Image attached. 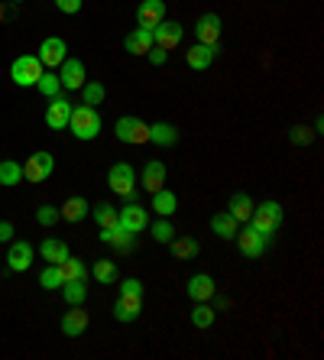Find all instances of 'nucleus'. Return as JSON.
I'll list each match as a JSON object with an SVG mask.
<instances>
[{
  "instance_id": "37998d69",
  "label": "nucleus",
  "mask_w": 324,
  "mask_h": 360,
  "mask_svg": "<svg viewBox=\"0 0 324 360\" xmlns=\"http://www.w3.org/2000/svg\"><path fill=\"white\" fill-rule=\"evenodd\" d=\"M56 7L62 10V13H68V17H72V13H78V10H82V0H56Z\"/></svg>"
},
{
  "instance_id": "49530a36",
  "label": "nucleus",
  "mask_w": 324,
  "mask_h": 360,
  "mask_svg": "<svg viewBox=\"0 0 324 360\" xmlns=\"http://www.w3.org/2000/svg\"><path fill=\"white\" fill-rule=\"evenodd\" d=\"M10 4H23V0H10Z\"/></svg>"
},
{
  "instance_id": "c9c22d12",
  "label": "nucleus",
  "mask_w": 324,
  "mask_h": 360,
  "mask_svg": "<svg viewBox=\"0 0 324 360\" xmlns=\"http://www.w3.org/2000/svg\"><path fill=\"white\" fill-rule=\"evenodd\" d=\"M104 94H108V88H104L101 82H84L82 84V104H88V108L101 104V101H104Z\"/></svg>"
},
{
  "instance_id": "4c0bfd02",
  "label": "nucleus",
  "mask_w": 324,
  "mask_h": 360,
  "mask_svg": "<svg viewBox=\"0 0 324 360\" xmlns=\"http://www.w3.org/2000/svg\"><path fill=\"white\" fill-rule=\"evenodd\" d=\"M94 221H98V227H108L117 221V208L110 205V201H98V208H91Z\"/></svg>"
},
{
  "instance_id": "473e14b6",
  "label": "nucleus",
  "mask_w": 324,
  "mask_h": 360,
  "mask_svg": "<svg viewBox=\"0 0 324 360\" xmlns=\"http://www.w3.org/2000/svg\"><path fill=\"white\" fill-rule=\"evenodd\" d=\"M36 91L42 94V98H56V94H62V82H58V75L52 72V68H46L39 75V82H36Z\"/></svg>"
},
{
  "instance_id": "6e6552de",
  "label": "nucleus",
  "mask_w": 324,
  "mask_h": 360,
  "mask_svg": "<svg viewBox=\"0 0 324 360\" xmlns=\"http://www.w3.org/2000/svg\"><path fill=\"white\" fill-rule=\"evenodd\" d=\"M36 56H39L42 68H58L62 62L68 59V46H65V39H62V36H46Z\"/></svg>"
},
{
  "instance_id": "2eb2a0df",
  "label": "nucleus",
  "mask_w": 324,
  "mask_h": 360,
  "mask_svg": "<svg viewBox=\"0 0 324 360\" xmlns=\"http://www.w3.org/2000/svg\"><path fill=\"white\" fill-rule=\"evenodd\" d=\"M140 311H143V295H127V292L117 295V302H114V319L117 321L130 325V321L140 319Z\"/></svg>"
},
{
  "instance_id": "a19ab883",
  "label": "nucleus",
  "mask_w": 324,
  "mask_h": 360,
  "mask_svg": "<svg viewBox=\"0 0 324 360\" xmlns=\"http://www.w3.org/2000/svg\"><path fill=\"white\" fill-rule=\"evenodd\" d=\"M289 140L292 143H295V146H308V143H311V140H315V130H311V127H292V130H289Z\"/></svg>"
},
{
  "instance_id": "20e7f679",
  "label": "nucleus",
  "mask_w": 324,
  "mask_h": 360,
  "mask_svg": "<svg viewBox=\"0 0 324 360\" xmlns=\"http://www.w3.org/2000/svg\"><path fill=\"white\" fill-rule=\"evenodd\" d=\"M42 72H46V68H42L39 56H20V59L10 65V78H13L17 88H36Z\"/></svg>"
},
{
  "instance_id": "a18cd8bd",
  "label": "nucleus",
  "mask_w": 324,
  "mask_h": 360,
  "mask_svg": "<svg viewBox=\"0 0 324 360\" xmlns=\"http://www.w3.org/2000/svg\"><path fill=\"white\" fill-rule=\"evenodd\" d=\"M0 240H13V224L10 221H0Z\"/></svg>"
},
{
  "instance_id": "f03ea898",
  "label": "nucleus",
  "mask_w": 324,
  "mask_h": 360,
  "mask_svg": "<svg viewBox=\"0 0 324 360\" xmlns=\"http://www.w3.org/2000/svg\"><path fill=\"white\" fill-rule=\"evenodd\" d=\"M68 127H72V134H75V140H94V136L101 134V127H104V120H101L98 108H88V104H78V108H72V117H68Z\"/></svg>"
},
{
  "instance_id": "aec40b11",
  "label": "nucleus",
  "mask_w": 324,
  "mask_h": 360,
  "mask_svg": "<svg viewBox=\"0 0 324 360\" xmlns=\"http://www.w3.org/2000/svg\"><path fill=\"white\" fill-rule=\"evenodd\" d=\"M140 185L146 188V192H159L162 185H166V162H159V160H153V162H146L143 166V172H140Z\"/></svg>"
},
{
  "instance_id": "bb28decb",
  "label": "nucleus",
  "mask_w": 324,
  "mask_h": 360,
  "mask_svg": "<svg viewBox=\"0 0 324 360\" xmlns=\"http://www.w3.org/2000/svg\"><path fill=\"white\" fill-rule=\"evenodd\" d=\"M39 257L46 263H62V260H68V257H72V250H68L65 240H56V237H49V240H42Z\"/></svg>"
},
{
  "instance_id": "b1692460",
  "label": "nucleus",
  "mask_w": 324,
  "mask_h": 360,
  "mask_svg": "<svg viewBox=\"0 0 324 360\" xmlns=\"http://www.w3.org/2000/svg\"><path fill=\"white\" fill-rule=\"evenodd\" d=\"M150 143L162 146V150L175 146V143H179V127H175V124H166V120H159V124H150Z\"/></svg>"
},
{
  "instance_id": "58836bf2",
  "label": "nucleus",
  "mask_w": 324,
  "mask_h": 360,
  "mask_svg": "<svg viewBox=\"0 0 324 360\" xmlns=\"http://www.w3.org/2000/svg\"><path fill=\"white\" fill-rule=\"evenodd\" d=\"M175 237V227H172V221L169 218H159L156 224H153V240L156 243H169Z\"/></svg>"
},
{
  "instance_id": "a211bd4d",
  "label": "nucleus",
  "mask_w": 324,
  "mask_h": 360,
  "mask_svg": "<svg viewBox=\"0 0 324 360\" xmlns=\"http://www.w3.org/2000/svg\"><path fill=\"white\" fill-rule=\"evenodd\" d=\"M101 240L104 243H110V247H117V250H130L134 247V237L136 234H130L120 221H114V224H108V227H101Z\"/></svg>"
},
{
  "instance_id": "5701e85b",
  "label": "nucleus",
  "mask_w": 324,
  "mask_h": 360,
  "mask_svg": "<svg viewBox=\"0 0 324 360\" xmlns=\"http://www.w3.org/2000/svg\"><path fill=\"white\" fill-rule=\"evenodd\" d=\"M211 231H214L221 240H233V237H237V231H240V221L233 218L231 211H217L214 218H211Z\"/></svg>"
},
{
  "instance_id": "412c9836",
  "label": "nucleus",
  "mask_w": 324,
  "mask_h": 360,
  "mask_svg": "<svg viewBox=\"0 0 324 360\" xmlns=\"http://www.w3.org/2000/svg\"><path fill=\"white\" fill-rule=\"evenodd\" d=\"M72 311H65L62 319V335L68 338H82L88 331V311H82V305H68Z\"/></svg>"
},
{
  "instance_id": "2f4dec72",
  "label": "nucleus",
  "mask_w": 324,
  "mask_h": 360,
  "mask_svg": "<svg viewBox=\"0 0 324 360\" xmlns=\"http://www.w3.org/2000/svg\"><path fill=\"white\" fill-rule=\"evenodd\" d=\"M23 182V166L17 160H4L0 162V185L10 188V185H20Z\"/></svg>"
},
{
  "instance_id": "7c9ffc66",
  "label": "nucleus",
  "mask_w": 324,
  "mask_h": 360,
  "mask_svg": "<svg viewBox=\"0 0 324 360\" xmlns=\"http://www.w3.org/2000/svg\"><path fill=\"white\" fill-rule=\"evenodd\" d=\"M214 319H217V309H211L208 302H195V309H191V325L205 331V328L214 325Z\"/></svg>"
},
{
  "instance_id": "4468645a",
  "label": "nucleus",
  "mask_w": 324,
  "mask_h": 360,
  "mask_svg": "<svg viewBox=\"0 0 324 360\" xmlns=\"http://www.w3.org/2000/svg\"><path fill=\"white\" fill-rule=\"evenodd\" d=\"M195 39L201 46H217L221 42V17L217 13H201L195 23Z\"/></svg>"
},
{
  "instance_id": "f257e3e1",
  "label": "nucleus",
  "mask_w": 324,
  "mask_h": 360,
  "mask_svg": "<svg viewBox=\"0 0 324 360\" xmlns=\"http://www.w3.org/2000/svg\"><path fill=\"white\" fill-rule=\"evenodd\" d=\"M283 205L279 201H259V205H253V214H250V224L257 227L259 234L266 237V240H273L276 234H279V227H283Z\"/></svg>"
},
{
  "instance_id": "cd10ccee",
  "label": "nucleus",
  "mask_w": 324,
  "mask_h": 360,
  "mask_svg": "<svg viewBox=\"0 0 324 360\" xmlns=\"http://www.w3.org/2000/svg\"><path fill=\"white\" fill-rule=\"evenodd\" d=\"M169 247H172L175 260H195V257L201 253V247H198V240H195V237H172V240H169Z\"/></svg>"
},
{
  "instance_id": "72a5a7b5",
  "label": "nucleus",
  "mask_w": 324,
  "mask_h": 360,
  "mask_svg": "<svg viewBox=\"0 0 324 360\" xmlns=\"http://www.w3.org/2000/svg\"><path fill=\"white\" fill-rule=\"evenodd\" d=\"M91 276L98 279L101 285H110V283H117V276H120V273H117V263L114 260H98L91 266Z\"/></svg>"
},
{
  "instance_id": "f3484780",
  "label": "nucleus",
  "mask_w": 324,
  "mask_h": 360,
  "mask_svg": "<svg viewBox=\"0 0 324 360\" xmlns=\"http://www.w3.org/2000/svg\"><path fill=\"white\" fill-rule=\"evenodd\" d=\"M166 20V0H143L140 7H136V23L153 30Z\"/></svg>"
},
{
  "instance_id": "9d476101",
  "label": "nucleus",
  "mask_w": 324,
  "mask_h": 360,
  "mask_svg": "<svg viewBox=\"0 0 324 360\" xmlns=\"http://www.w3.org/2000/svg\"><path fill=\"white\" fill-rule=\"evenodd\" d=\"M33 243L26 240H10V253H7V269L10 273H26V269L33 266Z\"/></svg>"
},
{
  "instance_id": "1a4fd4ad",
  "label": "nucleus",
  "mask_w": 324,
  "mask_h": 360,
  "mask_svg": "<svg viewBox=\"0 0 324 360\" xmlns=\"http://www.w3.org/2000/svg\"><path fill=\"white\" fill-rule=\"evenodd\" d=\"M185 39V30L179 20H162L159 26H153V46H159V49H175L179 42Z\"/></svg>"
},
{
  "instance_id": "dca6fc26",
  "label": "nucleus",
  "mask_w": 324,
  "mask_h": 360,
  "mask_svg": "<svg viewBox=\"0 0 324 360\" xmlns=\"http://www.w3.org/2000/svg\"><path fill=\"white\" fill-rule=\"evenodd\" d=\"M188 299L191 302H211L217 295V285H214V276H208V273H195V276L188 279Z\"/></svg>"
},
{
  "instance_id": "e433bc0d",
  "label": "nucleus",
  "mask_w": 324,
  "mask_h": 360,
  "mask_svg": "<svg viewBox=\"0 0 324 360\" xmlns=\"http://www.w3.org/2000/svg\"><path fill=\"white\" fill-rule=\"evenodd\" d=\"M58 266H62V276H65V283H68V279H88V266H84L82 260H75V257L62 260Z\"/></svg>"
},
{
  "instance_id": "39448f33",
  "label": "nucleus",
  "mask_w": 324,
  "mask_h": 360,
  "mask_svg": "<svg viewBox=\"0 0 324 360\" xmlns=\"http://www.w3.org/2000/svg\"><path fill=\"white\" fill-rule=\"evenodd\" d=\"M108 185L110 192L120 195V198H134L136 192V169L130 162H114L108 172Z\"/></svg>"
},
{
  "instance_id": "c03bdc74",
  "label": "nucleus",
  "mask_w": 324,
  "mask_h": 360,
  "mask_svg": "<svg viewBox=\"0 0 324 360\" xmlns=\"http://www.w3.org/2000/svg\"><path fill=\"white\" fill-rule=\"evenodd\" d=\"M146 56H150L153 65H166V59H169V52H166V49H159V46H153V49L146 52Z\"/></svg>"
},
{
  "instance_id": "f704fd0d",
  "label": "nucleus",
  "mask_w": 324,
  "mask_h": 360,
  "mask_svg": "<svg viewBox=\"0 0 324 360\" xmlns=\"http://www.w3.org/2000/svg\"><path fill=\"white\" fill-rule=\"evenodd\" d=\"M62 283H65V276H62V266H58V263H49V266L39 273L42 289H62Z\"/></svg>"
},
{
  "instance_id": "c756f323",
  "label": "nucleus",
  "mask_w": 324,
  "mask_h": 360,
  "mask_svg": "<svg viewBox=\"0 0 324 360\" xmlns=\"http://www.w3.org/2000/svg\"><path fill=\"white\" fill-rule=\"evenodd\" d=\"M62 299H65L68 305H82V302L88 299V285H84V279H68V283H62Z\"/></svg>"
},
{
  "instance_id": "a878e982",
  "label": "nucleus",
  "mask_w": 324,
  "mask_h": 360,
  "mask_svg": "<svg viewBox=\"0 0 324 360\" xmlns=\"http://www.w3.org/2000/svg\"><path fill=\"white\" fill-rule=\"evenodd\" d=\"M175 208H179V198H175V192H169L166 185L159 192H153V211H156L159 218H172Z\"/></svg>"
},
{
  "instance_id": "f8f14e48",
  "label": "nucleus",
  "mask_w": 324,
  "mask_h": 360,
  "mask_svg": "<svg viewBox=\"0 0 324 360\" xmlns=\"http://www.w3.org/2000/svg\"><path fill=\"white\" fill-rule=\"evenodd\" d=\"M58 68H62V72H58L62 91H82V84L88 82V75H84V62L82 59H65Z\"/></svg>"
},
{
  "instance_id": "393cba45",
  "label": "nucleus",
  "mask_w": 324,
  "mask_h": 360,
  "mask_svg": "<svg viewBox=\"0 0 324 360\" xmlns=\"http://www.w3.org/2000/svg\"><path fill=\"white\" fill-rule=\"evenodd\" d=\"M58 214L65 221H72V224H78V221H84L91 214V205H88V198H82V195H72V198L58 208Z\"/></svg>"
},
{
  "instance_id": "79ce46f5",
  "label": "nucleus",
  "mask_w": 324,
  "mask_h": 360,
  "mask_svg": "<svg viewBox=\"0 0 324 360\" xmlns=\"http://www.w3.org/2000/svg\"><path fill=\"white\" fill-rule=\"evenodd\" d=\"M120 292H127V295H143V283L140 279H124V285H120Z\"/></svg>"
},
{
  "instance_id": "0eeeda50",
  "label": "nucleus",
  "mask_w": 324,
  "mask_h": 360,
  "mask_svg": "<svg viewBox=\"0 0 324 360\" xmlns=\"http://www.w3.org/2000/svg\"><path fill=\"white\" fill-rule=\"evenodd\" d=\"M233 240H237V247H240V253L243 257H247V260H259V257H263V250H266V237L259 234L257 227L250 224L247 221V227H240V231H237V237H233Z\"/></svg>"
},
{
  "instance_id": "7ed1b4c3",
  "label": "nucleus",
  "mask_w": 324,
  "mask_h": 360,
  "mask_svg": "<svg viewBox=\"0 0 324 360\" xmlns=\"http://www.w3.org/2000/svg\"><path fill=\"white\" fill-rule=\"evenodd\" d=\"M114 134L120 143H130V146H143V143H150V124L134 114H127L114 124Z\"/></svg>"
},
{
  "instance_id": "ddd939ff",
  "label": "nucleus",
  "mask_w": 324,
  "mask_h": 360,
  "mask_svg": "<svg viewBox=\"0 0 324 360\" xmlns=\"http://www.w3.org/2000/svg\"><path fill=\"white\" fill-rule=\"evenodd\" d=\"M117 221H120L130 234H143V231L150 227V214H146V208H140L136 201H130L127 208H117Z\"/></svg>"
},
{
  "instance_id": "9b49d317",
  "label": "nucleus",
  "mask_w": 324,
  "mask_h": 360,
  "mask_svg": "<svg viewBox=\"0 0 324 360\" xmlns=\"http://www.w3.org/2000/svg\"><path fill=\"white\" fill-rule=\"evenodd\" d=\"M68 117H72V101H68L65 94L49 98V104H46V124H49L52 130H65Z\"/></svg>"
},
{
  "instance_id": "4be33fe9",
  "label": "nucleus",
  "mask_w": 324,
  "mask_h": 360,
  "mask_svg": "<svg viewBox=\"0 0 324 360\" xmlns=\"http://www.w3.org/2000/svg\"><path fill=\"white\" fill-rule=\"evenodd\" d=\"M214 56H217V46H201V42H195V46L185 52V62H188V68H195V72H205V68H211Z\"/></svg>"
},
{
  "instance_id": "c85d7f7f",
  "label": "nucleus",
  "mask_w": 324,
  "mask_h": 360,
  "mask_svg": "<svg viewBox=\"0 0 324 360\" xmlns=\"http://www.w3.org/2000/svg\"><path fill=\"white\" fill-rule=\"evenodd\" d=\"M227 211H231L240 224H247L250 214H253V198H250V195H243V192H237L231 201H227Z\"/></svg>"
},
{
  "instance_id": "6ab92c4d",
  "label": "nucleus",
  "mask_w": 324,
  "mask_h": 360,
  "mask_svg": "<svg viewBox=\"0 0 324 360\" xmlns=\"http://www.w3.org/2000/svg\"><path fill=\"white\" fill-rule=\"evenodd\" d=\"M124 49L130 52V56H146V52L153 49V30H146V26L130 30V33L124 36Z\"/></svg>"
},
{
  "instance_id": "ea45409f",
  "label": "nucleus",
  "mask_w": 324,
  "mask_h": 360,
  "mask_svg": "<svg viewBox=\"0 0 324 360\" xmlns=\"http://www.w3.org/2000/svg\"><path fill=\"white\" fill-rule=\"evenodd\" d=\"M58 218H62V214H58L56 205H39V208H36V224H42V227H52Z\"/></svg>"
},
{
  "instance_id": "423d86ee",
  "label": "nucleus",
  "mask_w": 324,
  "mask_h": 360,
  "mask_svg": "<svg viewBox=\"0 0 324 360\" xmlns=\"http://www.w3.org/2000/svg\"><path fill=\"white\" fill-rule=\"evenodd\" d=\"M52 172H56V160H52V153H46V150H36L33 156L23 162L26 182H46Z\"/></svg>"
}]
</instances>
